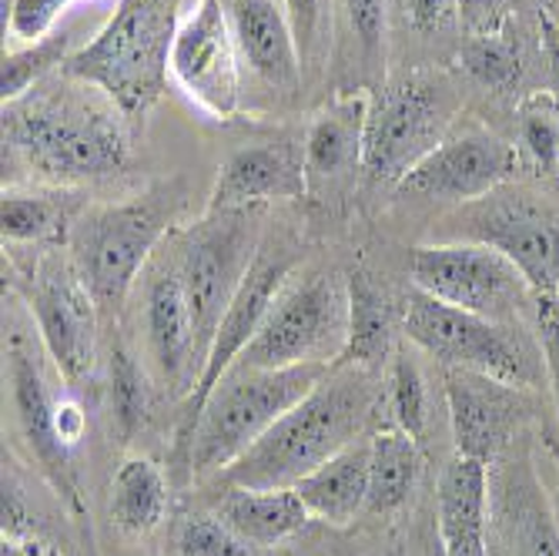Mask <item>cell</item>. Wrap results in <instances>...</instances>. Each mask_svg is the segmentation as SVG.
I'll return each mask as SVG.
<instances>
[{
    "instance_id": "1f68e13d",
    "label": "cell",
    "mask_w": 559,
    "mask_h": 556,
    "mask_svg": "<svg viewBox=\"0 0 559 556\" xmlns=\"http://www.w3.org/2000/svg\"><path fill=\"white\" fill-rule=\"evenodd\" d=\"M147 366L134 356L128 345L111 348V413L115 426L124 442H131L138 433H144L155 406V386H151Z\"/></svg>"
},
{
    "instance_id": "7c38bea8",
    "label": "cell",
    "mask_w": 559,
    "mask_h": 556,
    "mask_svg": "<svg viewBox=\"0 0 559 556\" xmlns=\"http://www.w3.org/2000/svg\"><path fill=\"white\" fill-rule=\"evenodd\" d=\"M134 322L144 342V366L162 389L175 399H188L201 379V356L194 322L185 298L181 272L171 248L155 251V259L141 272L134 292Z\"/></svg>"
},
{
    "instance_id": "603a6c76",
    "label": "cell",
    "mask_w": 559,
    "mask_h": 556,
    "mask_svg": "<svg viewBox=\"0 0 559 556\" xmlns=\"http://www.w3.org/2000/svg\"><path fill=\"white\" fill-rule=\"evenodd\" d=\"M228 17L241 61L272 87H298L305 68L282 0H228Z\"/></svg>"
},
{
    "instance_id": "5bb4252c",
    "label": "cell",
    "mask_w": 559,
    "mask_h": 556,
    "mask_svg": "<svg viewBox=\"0 0 559 556\" xmlns=\"http://www.w3.org/2000/svg\"><path fill=\"white\" fill-rule=\"evenodd\" d=\"M295 265H298V251L295 248H285V245L269 248V245H262L255 265H251L248 279L241 282L235 301L228 306V312H225V319H222V326L215 332V342H212L205 369H201V379H198L194 392L185 399V410L178 416L175 460H178L181 470H185V460H188V446H191L201 406H205L209 395L215 392V386L228 376V369L241 359V352L248 348V342L259 335L262 322L269 319V312L275 306L278 292L295 275Z\"/></svg>"
},
{
    "instance_id": "3957f363",
    "label": "cell",
    "mask_w": 559,
    "mask_h": 556,
    "mask_svg": "<svg viewBox=\"0 0 559 556\" xmlns=\"http://www.w3.org/2000/svg\"><path fill=\"white\" fill-rule=\"evenodd\" d=\"M185 201V181L171 178L115 205L84 209L74 222L68 238L71 262L97 301L100 316H118L131 301L141 272L175 232Z\"/></svg>"
},
{
    "instance_id": "277c9868",
    "label": "cell",
    "mask_w": 559,
    "mask_h": 556,
    "mask_svg": "<svg viewBox=\"0 0 559 556\" xmlns=\"http://www.w3.org/2000/svg\"><path fill=\"white\" fill-rule=\"evenodd\" d=\"M178 24L181 0H118L108 24L84 40L61 71L97 87L128 121H138L168 87Z\"/></svg>"
},
{
    "instance_id": "d590c367",
    "label": "cell",
    "mask_w": 559,
    "mask_h": 556,
    "mask_svg": "<svg viewBox=\"0 0 559 556\" xmlns=\"http://www.w3.org/2000/svg\"><path fill=\"white\" fill-rule=\"evenodd\" d=\"M338 11L362 68H379L385 61V0H338Z\"/></svg>"
},
{
    "instance_id": "ac0fdd59",
    "label": "cell",
    "mask_w": 559,
    "mask_h": 556,
    "mask_svg": "<svg viewBox=\"0 0 559 556\" xmlns=\"http://www.w3.org/2000/svg\"><path fill=\"white\" fill-rule=\"evenodd\" d=\"M530 436L489 466V502L506 556H559V513L549 502Z\"/></svg>"
},
{
    "instance_id": "836d02e7",
    "label": "cell",
    "mask_w": 559,
    "mask_h": 556,
    "mask_svg": "<svg viewBox=\"0 0 559 556\" xmlns=\"http://www.w3.org/2000/svg\"><path fill=\"white\" fill-rule=\"evenodd\" d=\"M463 68L492 91H510L523 74L520 44L506 31L473 34L463 47Z\"/></svg>"
},
{
    "instance_id": "7bdbcfd3",
    "label": "cell",
    "mask_w": 559,
    "mask_h": 556,
    "mask_svg": "<svg viewBox=\"0 0 559 556\" xmlns=\"http://www.w3.org/2000/svg\"><path fill=\"white\" fill-rule=\"evenodd\" d=\"M426 556H442V546H439V543H429V549H426Z\"/></svg>"
},
{
    "instance_id": "52a82bcc",
    "label": "cell",
    "mask_w": 559,
    "mask_h": 556,
    "mask_svg": "<svg viewBox=\"0 0 559 556\" xmlns=\"http://www.w3.org/2000/svg\"><path fill=\"white\" fill-rule=\"evenodd\" d=\"M405 339L445 369L483 372L526 389H546V363L536 332L499 322L419 292L405 295Z\"/></svg>"
},
{
    "instance_id": "8d00e7d4",
    "label": "cell",
    "mask_w": 559,
    "mask_h": 556,
    "mask_svg": "<svg viewBox=\"0 0 559 556\" xmlns=\"http://www.w3.org/2000/svg\"><path fill=\"white\" fill-rule=\"evenodd\" d=\"M295 40H298V55L301 68H312L325 58L329 50V27H332V4L335 0H282Z\"/></svg>"
},
{
    "instance_id": "b9f144b4",
    "label": "cell",
    "mask_w": 559,
    "mask_h": 556,
    "mask_svg": "<svg viewBox=\"0 0 559 556\" xmlns=\"http://www.w3.org/2000/svg\"><path fill=\"white\" fill-rule=\"evenodd\" d=\"M543 50H546V61H549V91L559 97V24L543 17Z\"/></svg>"
},
{
    "instance_id": "d4e9b609",
    "label": "cell",
    "mask_w": 559,
    "mask_h": 556,
    "mask_svg": "<svg viewBox=\"0 0 559 556\" xmlns=\"http://www.w3.org/2000/svg\"><path fill=\"white\" fill-rule=\"evenodd\" d=\"M369 460H372V433L338 449L319 470L301 476L292 489L301 496L309 513L329 527L355 523L369 502Z\"/></svg>"
},
{
    "instance_id": "e0dca14e",
    "label": "cell",
    "mask_w": 559,
    "mask_h": 556,
    "mask_svg": "<svg viewBox=\"0 0 559 556\" xmlns=\"http://www.w3.org/2000/svg\"><path fill=\"white\" fill-rule=\"evenodd\" d=\"M241 55L222 0H194L171 44V78L212 118H235L241 105Z\"/></svg>"
},
{
    "instance_id": "44dd1931",
    "label": "cell",
    "mask_w": 559,
    "mask_h": 556,
    "mask_svg": "<svg viewBox=\"0 0 559 556\" xmlns=\"http://www.w3.org/2000/svg\"><path fill=\"white\" fill-rule=\"evenodd\" d=\"M366 125L369 97L355 91L332 97L325 108L316 111L301 141L309 191L338 188L366 171Z\"/></svg>"
},
{
    "instance_id": "ba28073f",
    "label": "cell",
    "mask_w": 559,
    "mask_h": 556,
    "mask_svg": "<svg viewBox=\"0 0 559 556\" xmlns=\"http://www.w3.org/2000/svg\"><path fill=\"white\" fill-rule=\"evenodd\" d=\"M8 389L14 426L37 463L40 476L64 496L68 507L81 510V473L78 446L87 433L84 406L74 399V389L58 376L50 379L44 359L27 345L21 332L8 339Z\"/></svg>"
},
{
    "instance_id": "d6986e66",
    "label": "cell",
    "mask_w": 559,
    "mask_h": 556,
    "mask_svg": "<svg viewBox=\"0 0 559 556\" xmlns=\"http://www.w3.org/2000/svg\"><path fill=\"white\" fill-rule=\"evenodd\" d=\"M520 155L502 138L489 131H463L445 138L432 155H426L399 181V194L473 205V201L499 191L516 175Z\"/></svg>"
},
{
    "instance_id": "6da1fadb",
    "label": "cell",
    "mask_w": 559,
    "mask_h": 556,
    "mask_svg": "<svg viewBox=\"0 0 559 556\" xmlns=\"http://www.w3.org/2000/svg\"><path fill=\"white\" fill-rule=\"evenodd\" d=\"M124 115L111 97L34 87L4 105V158L14 155L40 181L74 188L131 165Z\"/></svg>"
},
{
    "instance_id": "4fadbf2b",
    "label": "cell",
    "mask_w": 559,
    "mask_h": 556,
    "mask_svg": "<svg viewBox=\"0 0 559 556\" xmlns=\"http://www.w3.org/2000/svg\"><path fill=\"white\" fill-rule=\"evenodd\" d=\"M21 288L47 363L71 389L91 382L97 363L100 309L81 282L74 262L44 259L21 279Z\"/></svg>"
},
{
    "instance_id": "2e32d148",
    "label": "cell",
    "mask_w": 559,
    "mask_h": 556,
    "mask_svg": "<svg viewBox=\"0 0 559 556\" xmlns=\"http://www.w3.org/2000/svg\"><path fill=\"white\" fill-rule=\"evenodd\" d=\"M445 406L460 457L492 466L539 419V392L483 372L445 369Z\"/></svg>"
},
{
    "instance_id": "7a4b0ae2",
    "label": "cell",
    "mask_w": 559,
    "mask_h": 556,
    "mask_svg": "<svg viewBox=\"0 0 559 556\" xmlns=\"http://www.w3.org/2000/svg\"><path fill=\"white\" fill-rule=\"evenodd\" d=\"M385 402L376 372L335 363L329 376L222 473L231 486H295L338 449L369 436Z\"/></svg>"
},
{
    "instance_id": "74e56055",
    "label": "cell",
    "mask_w": 559,
    "mask_h": 556,
    "mask_svg": "<svg viewBox=\"0 0 559 556\" xmlns=\"http://www.w3.org/2000/svg\"><path fill=\"white\" fill-rule=\"evenodd\" d=\"M533 332L546 363V389L559 413V295H533Z\"/></svg>"
},
{
    "instance_id": "5b68a950",
    "label": "cell",
    "mask_w": 559,
    "mask_h": 556,
    "mask_svg": "<svg viewBox=\"0 0 559 556\" xmlns=\"http://www.w3.org/2000/svg\"><path fill=\"white\" fill-rule=\"evenodd\" d=\"M265 238V209H209L198 222L175 228L168 248L178 262L185 298L194 322L201 369L215 332L255 265Z\"/></svg>"
},
{
    "instance_id": "f1b7e54d",
    "label": "cell",
    "mask_w": 559,
    "mask_h": 556,
    "mask_svg": "<svg viewBox=\"0 0 559 556\" xmlns=\"http://www.w3.org/2000/svg\"><path fill=\"white\" fill-rule=\"evenodd\" d=\"M168 513V476L147 457H124L111 476V520L121 533L147 536Z\"/></svg>"
},
{
    "instance_id": "30bf717a",
    "label": "cell",
    "mask_w": 559,
    "mask_h": 556,
    "mask_svg": "<svg viewBox=\"0 0 559 556\" xmlns=\"http://www.w3.org/2000/svg\"><path fill=\"white\" fill-rule=\"evenodd\" d=\"M460 115V94L442 71H409L369 97L366 175L402 181L449 138Z\"/></svg>"
},
{
    "instance_id": "60d3db41",
    "label": "cell",
    "mask_w": 559,
    "mask_h": 556,
    "mask_svg": "<svg viewBox=\"0 0 559 556\" xmlns=\"http://www.w3.org/2000/svg\"><path fill=\"white\" fill-rule=\"evenodd\" d=\"M460 4V17L473 34L502 31L506 24V0H455Z\"/></svg>"
},
{
    "instance_id": "f6af8a7d",
    "label": "cell",
    "mask_w": 559,
    "mask_h": 556,
    "mask_svg": "<svg viewBox=\"0 0 559 556\" xmlns=\"http://www.w3.org/2000/svg\"><path fill=\"white\" fill-rule=\"evenodd\" d=\"M492 556H506V553L502 549H492Z\"/></svg>"
},
{
    "instance_id": "cb8c5ba5",
    "label": "cell",
    "mask_w": 559,
    "mask_h": 556,
    "mask_svg": "<svg viewBox=\"0 0 559 556\" xmlns=\"http://www.w3.org/2000/svg\"><path fill=\"white\" fill-rule=\"evenodd\" d=\"M348 279V342L342 359L366 372H382L395 356V339L405 332V306H399L385 282L372 272L355 269Z\"/></svg>"
},
{
    "instance_id": "d6a6232c",
    "label": "cell",
    "mask_w": 559,
    "mask_h": 556,
    "mask_svg": "<svg viewBox=\"0 0 559 556\" xmlns=\"http://www.w3.org/2000/svg\"><path fill=\"white\" fill-rule=\"evenodd\" d=\"M516 134L526 162L539 175L559 178V97L552 91L523 97L516 115Z\"/></svg>"
},
{
    "instance_id": "83f0119b",
    "label": "cell",
    "mask_w": 559,
    "mask_h": 556,
    "mask_svg": "<svg viewBox=\"0 0 559 556\" xmlns=\"http://www.w3.org/2000/svg\"><path fill=\"white\" fill-rule=\"evenodd\" d=\"M423 442L399 426L372 433V460H369V502L366 510L376 517H392L409 507V499L423 480Z\"/></svg>"
},
{
    "instance_id": "4316f807",
    "label": "cell",
    "mask_w": 559,
    "mask_h": 556,
    "mask_svg": "<svg viewBox=\"0 0 559 556\" xmlns=\"http://www.w3.org/2000/svg\"><path fill=\"white\" fill-rule=\"evenodd\" d=\"M84 191L78 188H37V191H4L0 205V232L4 245H50L71 238L74 222L84 215Z\"/></svg>"
},
{
    "instance_id": "f546056e",
    "label": "cell",
    "mask_w": 559,
    "mask_h": 556,
    "mask_svg": "<svg viewBox=\"0 0 559 556\" xmlns=\"http://www.w3.org/2000/svg\"><path fill=\"white\" fill-rule=\"evenodd\" d=\"M74 40H78V31L68 24H58L40 40L4 55V68H0V94H4V105L24 97L55 68H64L68 58L74 55Z\"/></svg>"
},
{
    "instance_id": "7402d4cb",
    "label": "cell",
    "mask_w": 559,
    "mask_h": 556,
    "mask_svg": "<svg viewBox=\"0 0 559 556\" xmlns=\"http://www.w3.org/2000/svg\"><path fill=\"white\" fill-rule=\"evenodd\" d=\"M489 520V466L455 452L436 483V527L442 556H492Z\"/></svg>"
},
{
    "instance_id": "9c48e42d",
    "label": "cell",
    "mask_w": 559,
    "mask_h": 556,
    "mask_svg": "<svg viewBox=\"0 0 559 556\" xmlns=\"http://www.w3.org/2000/svg\"><path fill=\"white\" fill-rule=\"evenodd\" d=\"M348 342V279L335 272L292 275L259 335L231 369L335 366ZM228 369V372H231Z\"/></svg>"
},
{
    "instance_id": "ab89813d",
    "label": "cell",
    "mask_w": 559,
    "mask_h": 556,
    "mask_svg": "<svg viewBox=\"0 0 559 556\" xmlns=\"http://www.w3.org/2000/svg\"><path fill=\"white\" fill-rule=\"evenodd\" d=\"M405 4V17L413 21L416 31L423 34H436L442 27H449L460 14V4L455 0H402Z\"/></svg>"
},
{
    "instance_id": "e575fe53",
    "label": "cell",
    "mask_w": 559,
    "mask_h": 556,
    "mask_svg": "<svg viewBox=\"0 0 559 556\" xmlns=\"http://www.w3.org/2000/svg\"><path fill=\"white\" fill-rule=\"evenodd\" d=\"M178 556H265L269 549L248 543L218 513H191L175 530Z\"/></svg>"
},
{
    "instance_id": "4dcf8cb0",
    "label": "cell",
    "mask_w": 559,
    "mask_h": 556,
    "mask_svg": "<svg viewBox=\"0 0 559 556\" xmlns=\"http://www.w3.org/2000/svg\"><path fill=\"white\" fill-rule=\"evenodd\" d=\"M385 406L392 413V426L409 433L416 442H426L429 423H432V399L429 382L413 352L395 348L392 363L385 366Z\"/></svg>"
},
{
    "instance_id": "8992f818",
    "label": "cell",
    "mask_w": 559,
    "mask_h": 556,
    "mask_svg": "<svg viewBox=\"0 0 559 556\" xmlns=\"http://www.w3.org/2000/svg\"><path fill=\"white\" fill-rule=\"evenodd\" d=\"M332 366L231 369L201 406L188 446L185 476L225 473L248 446H255L298 399L309 395Z\"/></svg>"
},
{
    "instance_id": "484cf974",
    "label": "cell",
    "mask_w": 559,
    "mask_h": 556,
    "mask_svg": "<svg viewBox=\"0 0 559 556\" xmlns=\"http://www.w3.org/2000/svg\"><path fill=\"white\" fill-rule=\"evenodd\" d=\"M215 513L241 533L248 543L262 549H275L298 536L309 527L312 513L301 502V496L292 486H269V489H251V486H231L218 499Z\"/></svg>"
},
{
    "instance_id": "ee69618b",
    "label": "cell",
    "mask_w": 559,
    "mask_h": 556,
    "mask_svg": "<svg viewBox=\"0 0 559 556\" xmlns=\"http://www.w3.org/2000/svg\"><path fill=\"white\" fill-rule=\"evenodd\" d=\"M385 556H402V553H399V549H392V553H385Z\"/></svg>"
},
{
    "instance_id": "9a60e30c",
    "label": "cell",
    "mask_w": 559,
    "mask_h": 556,
    "mask_svg": "<svg viewBox=\"0 0 559 556\" xmlns=\"http://www.w3.org/2000/svg\"><path fill=\"white\" fill-rule=\"evenodd\" d=\"M466 241L492 245L510 259L536 295H559V212L523 191H492L455 218Z\"/></svg>"
},
{
    "instance_id": "8fae6325",
    "label": "cell",
    "mask_w": 559,
    "mask_h": 556,
    "mask_svg": "<svg viewBox=\"0 0 559 556\" xmlns=\"http://www.w3.org/2000/svg\"><path fill=\"white\" fill-rule=\"evenodd\" d=\"M409 275L419 292L445 306L499 322H516L536 295L502 251L466 238L416 245L409 256Z\"/></svg>"
},
{
    "instance_id": "f35d334b",
    "label": "cell",
    "mask_w": 559,
    "mask_h": 556,
    "mask_svg": "<svg viewBox=\"0 0 559 556\" xmlns=\"http://www.w3.org/2000/svg\"><path fill=\"white\" fill-rule=\"evenodd\" d=\"M71 4H74V0H14L8 31L14 37H21V40H31L34 44V40H40L44 34H50V31L61 24L64 11Z\"/></svg>"
},
{
    "instance_id": "ffe728a7",
    "label": "cell",
    "mask_w": 559,
    "mask_h": 556,
    "mask_svg": "<svg viewBox=\"0 0 559 556\" xmlns=\"http://www.w3.org/2000/svg\"><path fill=\"white\" fill-rule=\"evenodd\" d=\"M305 194V147L292 141H255L235 147L222 162L209 209H269L272 201H298Z\"/></svg>"
}]
</instances>
